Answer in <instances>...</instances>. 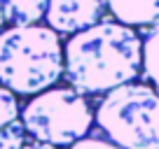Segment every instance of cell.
<instances>
[{
  "label": "cell",
  "instance_id": "1",
  "mask_svg": "<svg viewBox=\"0 0 159 149\" xmlns=\"http://www.w3.org/2000/svg\"><path fill=\"white\" fill-rule=\"evenodd\" d=\"M143 74V37L136 28L103 19L63 45V79L82 96H103Z\"/></svg>",
  "mask_w": 159,
  "mask_h": 149
},
{
  "label": "cell",
  "instance_id": "2",
  "mask_svg": "<svg viewBox=\"0 0 159 149\" xmlns=\"http://www.w3.org/2000/svg\"><path fill=\"white\" fill-rule=\"evenodd\" d=\"M63 79L61 35L49 26H10L0 30V86L30 96L56 86Z\"/></svg>",
  "mask_w": 159,
  "mask_h": 149
},
{
  "label": "cell",
  "instance_id": "3",
  "mask_svg": "<svg viewBox=\"0 0 159 149\" xmlns=\"http://www.w3.org/2000/svg\"><path fill=\"white\" fill-rule=\"evenodd\" d=\"M94 124L122 149H159V91L152 84H131L103 93Z\"/></svg>",
  "mask_w": 159,
  "mask_h": 149
},
{
  "label": "cell",
  "instance_id": "4",
  "mask_svg": "<svg viewBox=\"0 0 159 149\" xmlns=\"http://www.w3.org/2000/svg\"><path fill=\"white\" fill-rule=\"evenodd\" d=\"M19 121L28 140L63 149L91 133L94 107L87 96L70 86H52L30 96L19 112Z\"/></svg>",
  "mask_w": 159,
  "mask_h": 149
},
{
  "label": "cell",
  "instance_id": "5",
  "mask_svg": "<svg viewBox=\"0 0 159 149\" xmlns=\"http://www.w3.org/2000/svg\"><path fill=\"white\" fill-rule=\"evenodd\" d=\"M108 0H47L45 21L59 35H73L105 19Z\"/></svg>",
  "mask_w": 159,
  "mask_h": 149
},
{
  "label": "cell",
  "instance_id": "6",
  "mask_svg": "<svg viewBox=\"0 0 159 149\" xmlns=\"http://www.w3.org/2000/svg\"><path fill=\"white\" fill-rule=\"evenodd\" d=\"M108 12L131 28L159 26V0H108Z\"/></svg>",
  "mask_w": 159,
  "mask_h": 149
},
{
  "label": "cell",
  "instance_id": "7",
  "mask_svg": "<svg viewBox=\"0 0 159 149\" xmlns=\"http://www.w3.org/2000/svg\"><path fill=\"white\" fill-rule=\"evenodd\" d=\"M0 12L10 26H30L45 19L47 0H0Z\"/></svg>",
  "mask_w": 159,
  "mask_h": 149
},
{
  "label": "cell",
  "instance_id": "8",
  "mask_svg": "<svg viewBox=\"0 0 159 149\" xmlns=\"http://www.w3.org/2000/svg\"><path fill=\"white\" fill-rule=\"evenodd\" d=\"M143 74L159 91V26L143 35Z\"/></svg>",
  "mask_w": 159,
  "mask_h": 149
},
{
  "label": "cell",
  "instance_id": "9",
  "mask_svg": "<svg viewBox=\"0 0 159 149\" xmlns=\"http://www.w3.org/2000/svg\"><path fill=\"white\" fill-rule=\"evenodd\" d=\"M19 112H21L19 98H16L10 89L0 86V128H5L7 124L16 121L19 119Z\"/></svg>",
  "mask_w": 159,
  "mask_h": 149
},
{
  "label": "cell",
  "instance_id": "10",
  "mask_svg": "<svg viewBox=\"0 0 159 149\" xmlns=\"http://www.w3.org/2000/svg\"><path fill=\"white\" fill-rule=\"evenodd\" d=\"M26 130L21 126V121H12L5 128H0V149H21L26 144Z\"/></svg>",
  "mask_w": 159,
  "mask_h": 149
},
{
  "label": "cell",
  "instance_id": "11",
  "mask_svg": "<svg viewBox=\"0 0 159 149\" xmlns=\"http://www.w3.org/2000/svg\"><path fill=\"white\" fill-rule=\"evenodd\" d=\"M68 149H122L117 147L115 142H110L108 138H103V135H84L82 140H77V142H73Z\"/></svg>",
  "mask_w": 159,
  "mask_h": 149
},
{
  "label": "cell",
  "instance_id": "12",
  "mask_svg": "<svg viewBox=\"0 0 159 149\" xmlns=\"http://www.w3.org/2000/svg\"><path fill=\"white\" fill-rule=\"evenodd\" d=\"M21 149H59V147H52V144H45V142H35V140H28Z\"/></svg>",
  "mask_w": 159,
  "mask_h": 149
},
{
  "label": "cell",
  "instance_id": "13",
  "mask_svg": "<svg viewBox=\"0 0 159 149\" xmlns=\"http://www.w3.org/2000/svg\"><path fill=\"white\" fill-rule=\"evenodd\" d=\"M5 28V19H2V12H0V30Z\"/></svg>",
  "mask_w": 159,
  "mask_h": 149
}]
</instances>
